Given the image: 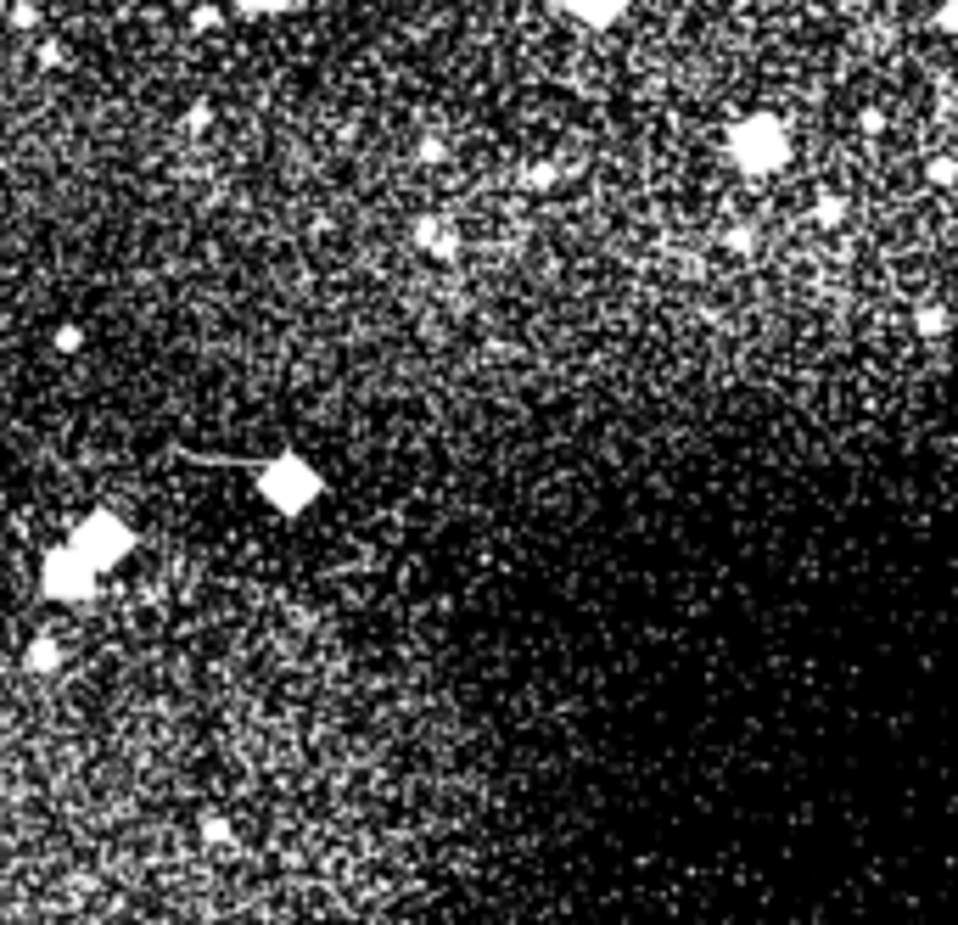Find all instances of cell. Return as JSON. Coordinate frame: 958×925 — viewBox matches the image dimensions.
<instances>
[{
	"label": "cell",
	"mask_w": 958,
	"mask_h": 925,
	"mask_svg": "<svg viewBox=\"0 0 958 925\" xmlns=\"http://www.w3.org/2000/svg\"><path fill=\"white\" fill-rule=\"evenodd\" d=\"M723 152H729V163L746 174V180H774V174H785L790 157H796V141H790V124L779 113L751 107V113H740L729 124Z\"/></svg>",
	"instance_id": "1"
},
{
	"label": "cell",
	"mask_w": 958,
	"mask_h": 925,
	"mask_svg": "<svg viewBox=\"0 0 958 925\" xmlns=\"http://www.w3.org/2000/svg\"><path fill=\"white\" fill-rule=\"evenodd\" d=\"M253 494L264 499L275 516L297 522L303 511H314L325 499V471L314 466L309 455H297V449H281V455H269L253 466Z\"/></svg>",
	"instance_id": "2"
},
{
	"label": "cell",
	"mask_w": 958,
	"mask_h": 925,
	"mask_svg": "<svg viewBox=\"0 0 958 925\" xmlns=\"http://www.w3.org/2000/svg\"><path fill=\"white\" fill-rule=\"evenodd\" d=\"M62 544H68V550L79 555V561H85L96 578H113L129 555H135V527H129L118 511L96 505V511L73 516V527L62 533Z\"/></svg>",
	"instance_id": "3"
},
{
	"label": "cell",
	"mask_w": 958,
	"mask_h": 925,
	"mask_svg": "<svg viewBox=\"0 0 958 925\" xmlns=\"http://www.w3.org/2000/svg\"><path fill=\"white\" fill-rule=\"evenodd\" d=\"M34 578H40V595L45 600H57V606H96V595H101V578L79 561V555L68 550V544H45L40 550V567H34Z\"/></svg>",
	"instance_id": "4"
},
{
	"label": "cell",
	"mask_w": 958,
	"mask_h": 925,
	"mask_svg": "<svg viewBox=\"0 0 958 925\" xmlns=\"http://www.w3.org/2000/svg\"><path fill=\"white\" fill-rule=\"evenodd\" d=\"M409 247L421 258H432V264H454L465 253V236L449 214H415L409 219Z\"/></svg>",
	"instance_id": "5"
},
{
	"label": "cell",
	"mask_w": 958,
	"mask_h": 925,
	"mask_svg": "<svg viewBox=\"0 0 958 925\" xmlns=\"http://www.w3.org/2000/svg\"><path fill=\"white\" fill-rule=\"evenodd\" d=\"M578 29H594V34H606V29H617L622 17H628V6L634 0H555Z\"/></svg>",
	"instance_id": "6"
},
{
	"label": "cell",
	"mask_w": 958,
	"mask_h": 925,
	"mask_svg": "<svg viewBox=\"0 0 958 925\" xmlns=\"http://www.w3.org/2000/svg\"><path fill=\"white\" fill-rule=\"evenodd\" d=\"M62 662H68V651H62L57 634H34V640L23 645V673H29V679H51Z\"/></svg>",
	"instance_id": "7"
},
{
	"label": "cell",
	"mask_w": 958,
	"mask_h": 925,
	"mask_svg": "<svg viewBox=\"0 0 958 925\" xmlns=\"http://www.w3.org/2000/svg\"><path fill=\"white\" fill-rule=\"evenodd\" d=\"M6 29L12 34H29V40H40L45 34V0H6Z\"/></svg>",
	"instance_id": "8"
},
{
	"label": "cell",
	"mask_w": 958,
	"mask_h": 925,
	"mask_svg": "<svg viewBox=\"0 0 958 925\" xmlns=\"http://www.w3.org/2000/svg\"><path fill=\"white\" fill-rule=\"evenodd\" d=\"M225 12L241 23H275V17L297 12V0H225Z\"/></svg>",
	"instance_id": "9"
},
{
	"label": "cell",
	"mask_w": 958,
	"mask_h": 925,
	"mask_svg": "<svg viewBox=\"0 0 958 925\" xmlns=\"http://www.w3.org/2000/svg\"><path fill=\"white\" fill-rule=\"evenodd\" d=\"M230 23L225 0H197L191 12H185V34H197V40H208V34H219Z\"/></svg>",
	"instance_id": "10"
},
{
	"label": "cell",
	"mask_w": 958,
	"mask_h": 925,
	"mask_svg": "<svg viewBox=\"0 0 958 925\" xmlns=\"http://www.w3.org/2000/svg\"><path fill=\"white\" fill-rule=\"evenodd\" d=\"M34 62H40L45 73H68V68H73V45L62 40V34L45 29L40 40H34Z\"/></svg>",
	"instance_id": "11"
},
{
	"label": "cell",
	"mask_w": 958,
	"mask_h": 925,
	"mask_svg": "<svg viewBox=\"0 0 958 925\" xmlns=\"http://www.w3.org/2000/svg\"><path fill=\"white\" fill-rule=\"evenodd\" d=\"M197 836H202V847H230L236 841V830H230V819L219 808H202L197 813Z\"/></svg>",
	"instance_id": "12"
},
{
	"label": "cell",
	"mask_w": 958,
	"mask_h": 925,
	"mask_svg": "<svg viewBox=\"0 0 958 925\" xmlns=\"http://www.w3.org/2000/svg\"><path fill=\"white\" fill-rule=\"evenodd\" d=\"M85 342H90V337H85V326H73V320H62V326L51 331V348H57V354H68V359H73V354H85Z\"/></svg>",
	"instance_id": "13"
},
{
	"label": "cell",
	"mask_w": 958,
	"mask_h": 925,
	"mask_svg": "<svg viewBox=\"0 0 958 925\" xmlns=\"http://www.w3.org/2000/svg\"><path fill=\"white\" fill-rule=\"evenodd\" d=\"M213 118H219V113H213V101H191V107L180 113V129H185V135H208Z\"/></svg>",
	"instance_id": "14"
},
{
	"label": "cell",
	"mask_w": 958,
	"mask_h": 925,
	"mask_svg": "<svg viewBox=\"0 0 958 925\" xmlns=\"http://www.w3.org/2000/svg\"><path fill=\"white\" fill-rule=\"evenodd\" d=\"M813 219H818L824 230H835V225L846 219V197H841V191H824V197L813 202Z\"/></svg>",
	"instance_id": "15"
},
{
	"label": "cell",
	"mask_w": 958,
	"mask_h": 925,
	"mask_svg": "<svg viewBox=\"0 0 958 925\" xmlns=\"http://www.w3.org/2000/svg\"><path fill=\"white\" fill-rule=\"evenodd\" d=\"M925 180L936 185V191H953V185H958V157H930Z\"/></svg>",
	"instance_id": "16"
},
{
	"label": "cell",
	"mask_w": 958,
	"mask_h": 925,
	"mask_svg": "<svg viewBox=\"0 0 958 925\" xmlns=\"http://www.w3.org/2000/svg\"><path fill=\"white\" fill-rule=\"evenodd\" d=\"M443 157H449V141H443V135H421V141H415V163H421V169H437Z\"/></svg>",
	"instance_id": "17"
},
{
	"label": "cell",
	"mask_w": 958,
	"mask_h": 925,
	"mask_svg": "<svg viewBox=\"0 0 958 925\" xmlns=\"http://www.w3.org/2000/svg\"><path fill=\"white\" fill-rule=\"evenodd\" d=\"M555 180H561V169H555V163H527V169H522V185H527V191H550Z\"/></svg>",
	"instance_id": "18"
},
{
	"label": "cell",
	"mask_w": 958,
	"mask_h": 925,
	"mask_svg": "<svg viewBox=\"0 0 958 925\" xmlns=\"http://www.w3.org/2000/svg\"><path fill=\"white\" fill-rule=\"evenodd\" d=\"M936 34H958V0H942V6H936Z\"/></svg>",
	"instance_id": "19"
},
{
	"label": "cell",
	"mask_w": 958,
	"mask_h": 925,
	"mask_svg": "<svg viewBox=\"0 0 958 925\" xmlns=\"http://www.w3.org/2000/svg\"><path fill=\"white\" fill-rule=\"evenodd\" d=\"M858 129H863V135H880V129H886V113H880V107H863V113H858Z\"/></svg>",
	"instance_id": "20"
}]
</instances>
